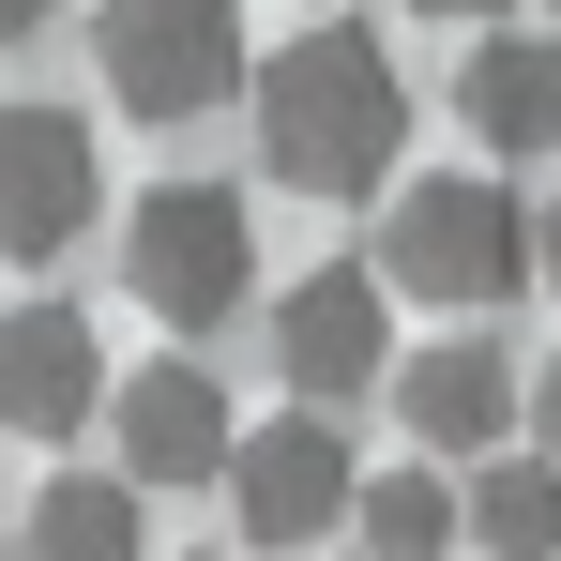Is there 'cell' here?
Instances as JSON below:
<instances>
[{
  "instance_id": "cell-3",
  "label": "cell",
  "mask_w": 561,
  "mask_h": 561,
  "mask_svg": "<svg viewBox=\"0 0 561 561\" xmlns=\"http://www.w3.org/2000/svg\"><path fill=\"white\" fill-rule=\"evenodd\" d=\"M122 288L168 319V334H213V319H243L259 304V213L228 183H152L122 213Z\"/></svg>"
},
{
  "instance_id": "cell-9",
  "label": "cell",
  "mask_w": 561,
  "mask_h": 561,
  "mask_svg": "<svg viewBox=\"0 0 561 561\" xmlns=\"http://www.w3.org/2000/svg\"><path fill=\"white\" fill-rule=\"evenodd\" d=\"M274 379L304 394V410L394 379V350H379V274H304V288H288V304H274Z\"/></svg>"
},
{
  "instance_id": "cell-20",
  "label": "cell",
  "mask_w": 561,
  "mask_h": 561,
  "mask_svg": "<svg viewBox=\"0 0 561 561\" xmlns=\"http://www.w3.org/2000/svg\"><path fill=\"white\" fill-rule=\"evenodd\" d=\"M213 561H228V547H213Z\"/></svg>"
},
{
  "instance_id": "cell-4",
  "label": "cell",
  "mask_w": 561,
  "mask_h": 561,
  "mask_svg": "<svg viewBox=\"0 0 561 561\" xmlns=\"http://www.w3.org/2000/svg\"><path fill=\"white\" fill-rule=\"evenodd\" d=\"M547 259V213H516L501 183H410L379 213V274L410 288V304H501V288Z\"/></svg>"
},
{
  "instance_id": "cell-5",
  "label": "cell",
  "mask_w": 561,
  "mask_h": 561,
  "mask_svg": "<svg viewBox=\"0 0 561 561\" xmlns=\"http://www.w3.org/2000/svg\"><path fill=\"white\" fill-rule=\"evenodd\" d=\"M92 213H106L92 122H77V106H46V92H15V106H0V259H31V274H46Z\"/></svg>"
},
{
  "instance_id": "cell-6",
  "label": "cell",
  "mask_w": 561,
  "mask_h": 561,
  "mask_svg": "<svg viewBox=\"0 0 561 561\" xmlns=\"http://www.w3.org/2000/svg\"><path fill=\"white\" fill-rule=\"evenodd\" d=\"M228 501H243V547H319V531L365 516V470H350V440L319 410H274V425H243Z\"/></svg>"
},
{
  "instance_id": "cell-18",
  "label": "cell",
  "mask_w": 561,
  "mask_h": 561,
  "mask_svg": "<svg viewBox=\"0 0 561 561\" xmlns=\"http://www.w3.org/2000/svg\"><path fill=\"white\" fill-rule=\"evenodd\" d=\"M547 288H561V197H547Z\"/></svg>"
},
{
  "instance_id": "cell-15",
  "label": "cell",
  "mask_w": 561,
  "mask_h": 561,
  "mask_svg": "<svg viewBox=\"0 0 561 561\" xmlns=\"http://www.w3.org/2000/svg\"><path fill=\"white\" fill-rule=\"evenodd\" d=\"M46 15H61V0H0V46H31V31H46Z\"/></svg>"
},
{
  "instance_id": "cell-8",
  "label": "cell",
  "mask_w": 561,
  "mask_h": 561,
  "mask_svg": "<svg viewBox=\"0 0 561 561\" xmlns=\"http://www.w3.org/2000/svg\"><path fill=\"white\" fill-rule=\"evenodd\" d=\"M106 334L77 319V304H15L0 319V440H77V425H106Z\"/></svg>"
},
{
  "instance_id": "cell-1",
  "label": "cell",
  "mask_w": 561,
  "mask_h": 561,
  "mask_svg": "<svg viewBox=\"0 0 561 561\" xmlns=\"http://www.w3.org/2000/svg\"><path fill=\"white\" fill-rule=\"evenodd\" d=\"M243 106H259V168L288 197H379L394 152H410V92H394V46H379L365 15L288 31Z\"/></svg>"
},
{
  "instance_id": "cell-14",
  "label": "cell",
  "mask_w": 561,
  "mask_h": 561,
  "mask_svg": "<svg viewBox=\"0 0 561 561\" xmlns=\"http://www.w3.org/2000/svg\"><path fill=\"white\" fill-rule=\"evenodd\" d=\"M440 547H470V501L440 470H379L365 485V561H440Z\"/></svg>"
},
{
  "instance_id": "cell-17",
  "label": "cell",
  "mask_w": 561,
  "mask_h": 561,
  "mask_svg": "<svg viewBox=\"0 0 561 561\" xmlns=\"http://www.w3.org/2000/svg\"><path fill=\"white\" fill-rule=\"evenodd\" d=\"M410 15H501V0H410Z\"/></svg>"
},
{
  "instance_id": "cell-7",
  "label": "cell",
  "mask_w": 561,
  "mask_h": 561,
  "mask_svg": "<svg viewBox=\"0 0 561 561\" xmlns=\"http://www.w3.org/2000/svg\"><path fill=\"white\" fill-rule=\"evenodd\" d=\"M106 440H122V470L137 485H228V456H243V410H228V379L213 365H137L122 394H106Z\"/></svg>"
},
{
  "instance_id": "cell-11",
  "label": "cell",
  "mask_w": 561,
  "mask_h": 561,
  "mask_svg": "<svg viewBox=\"0 0 561 561\" xmlns=\"http://www.w3.org/2000/svg\"><path fill=\"white\" fill-rule=\"evenodd\" d=\"M394 410H410V440H425V456H501V425H516L531 394H516V365H501L485 334H440V350H410V365H394Z\"/></svg>"
},
{
  "instance_id": "cell-2",
  "label": "cell",
  "mask_w": 561,
  "mask_h": 561,
  "mask_svg": "<svg viewBox=\"0 0 561 561\" xmlns=\"http://www.w3.org/2000/svg\"><path fill=\"white\" fill-rule=\"evenodd\" d=\"M92 77L137 122H213L228 92H259L243 0H92Z\"/></svg>"
},
{
  "instance_id": "cell-12",
  "label": "cell",
  "mask_w": 561,
  "mask_h": 561,
  "mask_svg": "<svg viewBox=\"0 0 561 561\" xmlns=\"http://www.w3.org/2000/svg\"><path fill=\"white\" fill-rule=\"evenodd\" d=\"M31 561H152L137 547V470H61L46 501H31Z\"/></svg>"
},
{
  "instance_id": "cell-13",
  "label": "cell",
  "mask_w": 561,
  "mask_h": 561,
  "mask_svg": "<svg viewBox=\"0 0 561 561\" xmlns=\"http://www.w3.org/2000/svg\"><path fill=\"white\" fill-rule=\"evenodd\" d=\"M470 547L485 561H561V456H485L470 470Z\"/></svg>"
},
{
  "instance_id": "cell-16",
  "label": "cell",
  "mask_w": 561,
  "mask_h": 561,
  "mask_svg": "<svg viewBox=\"0 0 561 561\" xmlns=\"http://www.w3.org/2000/svg\"><path fill=\"white\" fill-rule=\"evenodd\" d=\"M531 425H547V456H561V365H547V379H531Z\"/></svg>"
},
{
  "instance_id": "cell-19",
  "label": "cell",
  "mask_w": 561,
  "mask_h": 561,
  "mask_svg": "<svg viewBox=\"0 0 561 561\" xmlns=\"http://www.w3.org/2000/svg\"><path fill=\"white\" fill-rule=\"evenodd\" d=\"M547 15H561V0H547Z\"/></svg>"
},
{
  "instance_id": "cell-10",
  "label": "cell",
  "mask_w": 561,
  "mask_h": 561,
  "mask_svg": "<svg viewBox=\"0 0 561 561\" xmlns=\"http://www.w3.org/2000/svg\"><path fill=\"white\" fill-rule=\"evenodd\" d=\"M456 122L501 152V168H547L561 152V31H485L456 61Z\"/></svg>"
}]
</instances>
